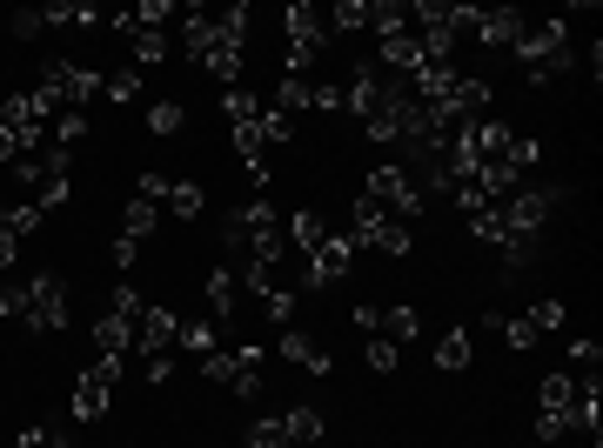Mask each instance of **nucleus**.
<instances>
[{
	"label": "nucleus",
	"mask_w": 603,
	"mask_h": 448,
	"mask_svg": "<svg viewBox=\"0 0 603 448\" xmlns=\"http://www.w3.org/2000/svg\"><path fill=\"white\" fill-rule=\"evenodd\" d=\"M524 28H530V21L516 14V8H476V28H470V34H476L483 47H516V34H524Z\"/></svg>",
	"instance_id": "15"
},
{
	"label": "nucleus",
	"mask_w": 603,
	"mask_h": 448,
	"mask_svg": "<svg viewBox=\"0 0 603 448\" xmlns=\"http://www.w3.org/2000/svg\"><path fill=\"white\" fill-rule=\"evenodd\" d=\"M524 315L537 321V335H550V328H563V315H570V308H563V302H530Z\"/></svg>",
	"instance_id": "36"
},
{
	"label": "nucleus",
	"mask_w": 603,
	"mask_h": 448,
	"mask_svg": "<svg viewBox=\"0 0 603 448\" xmlns=\"http://www.w3.org/2000/svg\"><path fill=\"white\" fill-rule=\"evenodd\" d=\"M14 448H67V435H54V428H21Z\"/></svg>",
	"instance_id": "39"
},
{
	"label": "nucleus",
	"mask_w": 603,
	"mask_h": 448,
	"mask_svg": "<svg viewBox=\"0 0 603 448\" xmlns=\"http://www.w3.org/2000/svg\"><path fill=\"white\" fill-rule=\"evenodd\" d=\"M41 21H47V28H95L101 14L88 8V0H54V8H41Z\"/></svg>",
	"instance_id": "21"
},
{
	"label": "nucleus",
	"mask_w": 603,
	"mask_h": 448,
	"mask_svg": "<svg viewBox=\"0 0 603 448\" xmlns=\"http://www.w3.org/2000/svg\"><path fill=\"white\" fill-rule=\"evenodd\" d=\"M41 221H47V208H41V201H21V208H8V215H0V228H8L14 241H21V234H34Z\"/></svg>",
	"instance_id": "27"
},
{
	"label": "nucleus",
	"mask_w": 603,
	"mask_h": 448,
	"mask_svg": "<svg viewBox=\"0 0 603 448\" xmlns=\"http://www.w3.org/2000/svg\"><path fill=\"white\" fill-rule=\"evenodd\" d=\"M282 422H289V441H322V408H309V402H295V408H289Z\"/></svg>",
	"instance_id": "25"
},
{
	"label": "nucleus",
	"mask_w": 603,
	"mask_h": 448,
	"mask_svg": "<svg viewBox=\"0 0 603 448\" xmlns=\"http://www.w3.org/2000/svg\"><path fill=\"white\" fill-rule=\"evenodd\" d=\"M596 362H603V341H590V335H583V341H570V375H577V382H590V375H596Z\"/></svg>",
	"instance_id": "28"
},
{
	"label": "nucleus",
	"mask_w": 603,
	"mask_h": 448,
	"mask_svg": "<svg viewBox=\"0 0 603 448\" xmlns=\"http://www.w3.org/2000/svg\"><path fill=\"white\" fill-rule=\"evenodd\" d=\"M282 354H289L295 369H309L315 382H329V375H335V354H329L315 335H302V328H282Z\"/></svg>",
	"instance_id": "14"
},
{
	"label": "nucleus",
	"mask_w": 603,
	"mask_h": 448,
	"mask_svg": "<svg viewBox=\"0 0 603 448\" xmlns=\"http://www.w3.org/2000/svg\"><path fill=\"white\" fill-rule=\"evenodd\" d=\"M115 389H121V354H101V362H88V369H80V382H74V415L80 422H101Z\"/></svg>",
	"instance_id": "10"
},
{
	"label": "nucleus",
	"mask_w": 603,
	"mask_h": 448,
	"mask_svg": "<svg viewBox=\"0 0 603 448\" xmlns=\"http://www.w3.org/2000/svg\"><path fill=\"white\" fill-rule=\"evenodd\" d=\"M262 375H269V348H262V341H241V348H215V354H202V382H208V389L262 395Z\"/></svg>",
	"instance_id": "3"
},
{
	"label": "nucleus",
	"mask_w": 603,
	"mask_h": 448,
	"mask_svg": "<svg viewBox=\"0 0 603 448\" xmlns=\"http://www.w3.org/2000/svg\"><path fill=\"white\" fill-rule=\"evenodd\" d=\"M0 315L34 328V335H61L67 328V282L61 275H28L0 288Z\"/></svg>",
	"instance_id": "1"
},
{
	"label": "nucleus",
	"mask_w": 603,
	"mask_h": 448,
	"mask_svg": "<svg viewBox=\"0 0 603 448\" xmlns=\"http://www.w3.org/2000/svg\"><path fill=\"white\" fill-rule=\"evenodd\" d=\"M54 141L61 147H80V141H88V114H54Z\"/></svg>",
	"instance_id": "35"
},
{
	"label": "nucleus",
	"mask_w": 603,
	"mask_h": 448,
	"mask_svg": "<svg viewBox=\"0 0 603 448\" xmlns=\"http://www.w3.org/2000/svg\"><path fill=\"white\" fill-rule=\"evenodd\" d=\"M363 195H369L389 221H402V228H416V221H422V188L409 182V174H402L396 161H383V167L369 174V188H363Z\"/></svg>",
	"instance_id": "8"
},
{
	"label": "nucleus",
	"mask_w": 603,
	"mask_h": 448,
	"mask_svg": "<svg viewBox=\"0 0 603 448\" xmlns=\"http://www.w3.org/2000/svg\"><path fill=\"white\" fill-rule=\"evenodd\" d=\"M175 341H182V315L161 308V302H148V308H141V328H134V348H141V354H168Z\"/></svg>",
	"instance_id": "12"
},
{
	"label": "nucleus",
	"mask_w": 603,
	"mask_h": 448,
	"mask_svg": "<svg viewBox=\"0 0 603 448\" xmlns=\"http://www.w3.org/2000/svg\"><path fill=\"white\" fill-rule=\"evenodd\" d=\"M148 382H154V389L175 382V362H168V354H148Z\"/></svg>",
	"instance_id": "41"
},
{
	"label": "nucleus",
	"mask_w": 603,
	"mask_h": 448,
	"mask_svg": "<svg viewBox=\"0 0 603 448\" xmlns=\"http://www.w3.org/2000/svg\"><path fill=\"white\" fill-rule=\"evenodd\" d=\"M154 221H161V208H154V201H141V195H134V201L121 208V234H128V241H141V234H154Z\"/></svg>",
	"instance_id": "23"
},
{
	"label": "nucleus",
	"mask_w": 603,
	"mask_h": 448,
	"mask_svg": "<svg viewBox=\"0 0 603 448\" xmlns=\"http://www.w3.org/2000/svg\"><path fill=\"white\" fill-rule=\"evenodd\" d=\"M363 362H369L376 375H396V362H402V354H396V341H383V335H369V341H363Z\"/></svg>",
	"instance_id": "30"
},
{
	"label": "nucleus",
	"mask_w": 603,
	"mask_h": 448,
	"mask_svg": "<svg viewBox=\"0 0 603 448\" xmlns=\"http://www.w3.org/2000/svg\"><path fill=\"white\" fill-rule=\"evenodd\" d=\"M509 54L530 67V80H557V74H570V67H577V47H570V21H537V28H524Z\"/></svg>",
	"instance_id": "4"
},
{
	"label": "nucleus",
	"mask_w": 603,
	"mask_h": 448,
	"mask_svg": "<svg viewBox=\"0 0 603 448\" xmlns=\"http://www.w3.org/2000/svg\"><path fill=\"white\" fill-rule=\"evenodd\" d=\"M182 54L208 74V61H215V14H189L182 21Z\"/></svg>",
	"instance_id": "16"
},
{
	"label": "nucleus",
	"mask_w": 603,
	"mask_h": 448,
	"mask_svg": "<svg viewBox=\"0 0 603 448\" xmlns=\"http://www.w3.org/2000/svg\"><path fill=\"white\" fill-rule=\"evenodd\" d=\"M134 315H115V308H101V321H95V341H101V354H128L134 348Z\"/></svg>",
	"instance_id": "18"
},
{
	"label": "nucleus",
	"mask_w": 603,
	"mask_h": 448,
	"mask_svg": "<svg viewBox=\"0 0 603 448\" xmlns=\"http://www.w3.org/2000/svg\"><path fill=\"white\" fill-rule=\"evenodd\" d=\"M470 354H476V348H470V328H450V335L437 341V369H443V375H463Z\"/></svg>",
	"instance_id": "20"
},
{
	"label": "nucleus",
	"mask_w": 603,
	"mask_h": 448,
	"mask_svg": "<svg viewBox=\"0 0 603 448\" xmlns=\"http://www.w3.org/2000/svg\"><path fill=\"white\" fill-rule=\"evenodd\" d=\"M108 101H115V108H128V101H141V67H134V61L108 74Z\"/></svg>",
	"instance_id": "26"
},
{
	"label": "nucleus",
	"mask_w": 603,
	"mask_h": 448,
	"mask_svg": "<svg viewBox=\"0 0 603 448\" xmlns=\"http://www.w3.org/2000/svg\"><path fill=\"white\" fill-rule=\"evenodd\" d=\"M148 134H161V141L182 134V101H154V108H148Z\"/></svg>",
	"instance_id": "32"
},
{
	"label": "nucleus",
	"mask_w": 603,
	"mask_h": 448,
	"mask_svg": "<svg viewBox=\"0 0 603 448\" xmlns=\"http://www.w3.org/2000/svg\"><path fill=\"white\" fill-rule=\"evenodd\" d=\"M168 61V34H134V67L148 74V67H161Z\"/></svg>",
	"instance_id": "34"
},
{
	"label": "nucleus",
	"mask_w": 603,
	"mask_h": 448,
	"mask_svg": "<svg viewBox=\"0 0 603 448\" xmlns=\"http://www.w3.org/2000/svg\"><path fill=\"white\" fill-rule=\"evenodd\" d=\"M356 321H363L369 335H383V341H416V335H422V315H416L409 302H402V308H376V302H363Z\"/></svg>",
	"instance_id": "13"
},
{
	"label": "nucleus",
	"mask_w": 603,
	"mask_h": 448,
	"mask_svg": "<svg viewBox=\"0 0 603 448\" xmlns=\"http://www.w3.org/2000/svg\"><path fill=\"white\" fill-rule=\"evenodd\" d=\"M369 28V0H342V8H329V34H363Z\"/></svg>",
	"instance_id": "24"
},
{
	"label": "nucleus",
	"mask_w": 603,
	"mask_h": 448,
	"mask_svg": "<svg viewBox=\"0 0 603 448\" xmlns=\"http://www.w3.org/2000/svg\"><path fill=\"white\" fill-rule=\"evenodd\" d=\"M577 435V375L557 369L537 382V441H563Z\"/></svg>",
	"instance_id": "7"
},
{
	"label": "nucleus",
	"mask_w": 603,
	"mask_h": 448,
	"mask_svg": "<svg viewBox=\"0 0 603 448\" xmlns=\"http://www.w3.org/2000/svg\"><path fill=\"white\" fill-rule=\"evenodd\" d=\"M349 267H356V241H349V234H322V241L302 254L309 288H322V282H349Z\"/></svg>",
	"instance_id": "11"
},
{
	"label": "nucleus",
	"mask_w": 603,
	"mask_h": 448,
	"mask_svg": "<svg viewBox=\"0 0 603 448\" xmlns=\"http://www.w3.org/2000/svg\"><path fill=\"white\" fill-rule=\"evenodd\" d=\"M289 134H295V121H289V114H276V108L262 101V141H276V147H282Z\"/></svg>",
	"instance_id": "37"
},
{
	"label": "nucleus",
	"mask_w": 603,
	"mask_h": 448,
	"mask_svg": "<svg viewBox=\"0 0 603 448\" xmlns=\"http://www.w3.org/2000/svg\"><path fill=\"white\" fill-rule=\"evenodd\" d=\"M262 308H269V321H276V328H295V288H282V282H276V288L262 295Z\"/></svg>",
	"instance_id": "31"
},
{
	"label": "nucleus",
	"mask_w": 603,
	"mask_h": 448,
	"mask_svg": "<svg viewBox=\"0 0 603 448\" xmlns=\"http://www.w3.org/2000/svg\"><path fill=\"white\" fill-rule=\"evenodd\" d=\"M14 254H21V241H14L8 228H0V267H14Z\"/></svg>",
	"instance_id": "43"
},
{
	"label": "nucleus",
	"mask_w": 603,
	"mask_h": 448,
	"mask_svg": "<svg viewBox=\"0 0 603 448\" xmlns=\"http://www.w3.org/2000/svg\"><path fill=\"white\" fill-rule=\"evenodd\" d=\"M248 448H289V422L282 415H262V422L248 428Z\"/></svg>",
	"instance_id": "29"
},
{
	"label": "nucleus",
	"mask_w": 603,
	"mask_h": 448,
	"mask_svg": "<svg viewBox=\"0 0 603 448\" xmlns=\"http://www.w3.org/2000/svg\"><path fill=\"white\" fill-rule=\"evenodd\" d=\"M276 114H315V80L309 74H282V87H276Z\"/></svg>",
	"instance_id": "17"
},
{
	"label": "nucleus",
	"mask_w": 603,
	"mask_h": 448,
	"mask_svg": "<svg viewBox=\"0 0 603 448\" xmlns=\"http://www.w3.org/2000/svg\"><path fill=\"white\" fill-rule=\"evenodd\" d=\"M108 254H115V267H121V275H128V267L141 261V241H128V234H115V248H108Z\"/></svg>",
	"instance_id": "40"
},
{
	"label": "nucleus",
	"mask_w": 603,
	"mask_h": 448,
	"mask_svg": "<svg viewBox=\"0 0 603 448\" xmlns=\"http://www.w3.org/2000/svg\"><path fill=\"white\" fill-rule=\"evenodd\" d=\"M208 308H215V321H235V275H228V267H215V275H208Z\"/></svg>",
	"instance_id": "22"
},
{
	"label": "nucleus",
	"mask_w": 603,
	"mask_h": 448,
	"mask_svg": "<svg viewBox=\"0 0 603 448\" xmlns=\"http://www.w3.org/2000/svg\"><path fill=\"white\" fill-rule=\"evenodd\" d=\"M282 28H289L282 74H309V67L329 54V14H322V8H309V0H295V8L282 14Z\"/></svg>",
	"instance_id": "6"
},
{
	"label": "nucleus",
	"mask_w": 603,
	"mask_h": 448,
	"mask_svg": "<svg viewBox=\"0 0 603 448\" xmlns=\"http://www.w3.org/2000/svg\"><path fill=\"white\" fill-rule=\"evenodd\" d=\"M8 28H14V41H34L47 21H41V8H21V14H8Z\"/></svg>",
	"instance_id": "38"
},
{
	"label": "nucleus",
	"mask_w": 603,
	"mask_h": 448,
	"mask_svg": "<svg viewBox=\"0 0 603 448\" xmlns=\"http://www.w3.org/2000/svg\"><path fill=\"white\" fill-rule=\"evenodd\" d=\"M175 348H189L195 362H202V354H215V328H208V321H182V341H175Z\"/></svg>",
	"instance_id": "33"
},
{
	"label": "nucleus",
	"mask_w": 603,
	"mask_h": 448,
	"mask_svg": "<svg viewBox=\"0 0 603 448\" xmlns=\"http://www.w3.org/2000/svg\"><path fill=\"white\" fill-rule=\"evenodd\" d=\"M356 248H376V254H389V261H402L409 248H416V228H402V221H389L369 195H356V234H349Z\"/></svg>",
	"instance_id": "9"
},
{
	"label": "nucleus",
	"mask_w": 603,
	"mask_h": 448,
	"mask_svg": "<svg viewBox=\"0 0 603 448\" xmlns=\"http://www.w3.org/2000/svg\"><path fill=\"white\" fill-rule=\"evenodd\" d=\"M222 114H228V134H235V154H241V167L255 174V195H262V188H269V141H262V101H255L248 87H228Z\"/></svg>",
	"instance_id": "2"
},
{
	"label": "nucleus",
	"mask_w": 603,
	"mask_h": 448,
	"mask_svg": "<svg viewBox=\"0 0 603 448\" xmlns=\"http://www.w3.org/2000/svg\"><path fill=\"white\" fill-rule=\"evenodd\" d=\"M21 161V134L14 128H0V167H14Z\"/></svg>",
	"instance_id": "42"
},
{
	"label": "nucleus",
	"mask_w": 603,
	"mask_h": 448,
	"mask_svg": "<svg viewBox=\"0 0 603 448\" xmlns=\"http://www.w3.org/2000/svg\"><path fill=\"white\" fill-rule=\"evenodd\" d=\"M161 208L175 215V221H202V208H208V195L195 188V182H168V195H161Z\"/></svg>",
	"instance_id": "19"
},
{
	"label": "nucleus",
	"mask_w": 603,
	"mask_h": 448,
	"mask_svg": "<svg viewBox=\"0 0 603 448\" xmlns=\"http://www.w3.org/2000/svg\"><path fill=\"white\" fill-rule=\"evenodd\" d=\"M34 87H41V101H47L54 114H88V101L101 95V74L80 67V61H47Z\"/></svg>",
	"instance_id": "5"
}]
</instances>
